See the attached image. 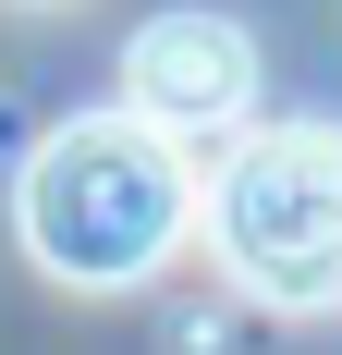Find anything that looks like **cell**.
I'll list each match as a JSON object with an SVG mask.
<instances>
[{
  "label": "cell",
  "mask_w": 342,
  "mask_h": 355,
  "mask_svg": "<svg viewBox=\"0 0 342 355\" xmlns=\"http://www.w3.org/2000/svg\"><path fill=\"white\" fill-rule=\"evenodd\" d=\"M183 220H196V172H183L171 135H147L135 110H86L62 135H37L25 184H12L25 257L49 282H73V294L147 282V270L183 245Z\"/></svg>",
  "instance_id": "obj_1"
},
{
  "label": "cell",
  "mask_w": 342,
  "mask_h": 355,
  "mask_svg": "<svg viewBox=\"0 0 342 355\" xmlns=\"http://www.w3.org/2000/svg\"><path fill=\"white\" fill-rule=\"evenodd\" d=\"M208 245L257 306L281 319H318L342 306V135L330 123H269L220 159V196H208Z\"/></svg>",
  "instance_id": "obj_2"
},
{
  "label": "cell",
  "mask_w": 342,
  "mask_h": 355,
  "mask_svg": "<svg viewBox=\"0 0 342 355\" xmlns=\"http://www.w3.org/2000/svg\"><path fill=\"white\" fill-rule=\"evenodd\" d=\"M123 110H135L147 135H233L244 110H257V49H244V25H220V12H159V25L123 49Z\"/></svg>",
  "instance_id": "obj_3"
}]
</instances>
